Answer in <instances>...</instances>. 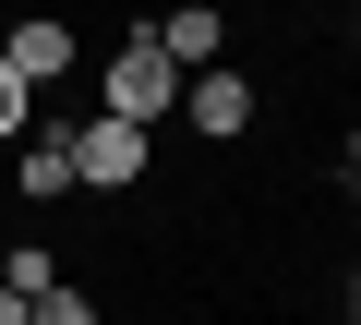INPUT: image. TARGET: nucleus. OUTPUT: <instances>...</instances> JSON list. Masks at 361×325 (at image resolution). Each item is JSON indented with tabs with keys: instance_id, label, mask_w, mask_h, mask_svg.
I'll use <instances>...</instances> for the list:
<instances>
[{
	"instance_id": "nucleus-1",
	"label": "nucleus",
	"mask_w": 361,
	"mask_h": 325,
	"mask_svg": "<svg viewBox=\"0 0 361 325\" xmlns=\"http://www.w3.org/2000/svg\"><path fill=\"white\" fill-rule=\"evenodd\" d=\"M180 85H193V73H180V61H169L145 25H133V37L109 49V73H97V97H109L97 121H121V133H157V121H180Z\"/></svg>"
},
{
	"instance_id": "nucleus-2",
	"label": "nucleus",
	"mask_w": 361,
	"mask_h": 325,
	"mask_svg": "<svg viewBox=\"0 0 361 325\" xmlns=\"http://www.w3.org/2000/svg\"><path fill=\"white\" fill-rule=\"evenodd\" d=\"M145 157H157V133L85 121V133H73V193H121V181H145Z\"/></svg>"
},
{
	"instance_id": "nucleus-3",
	"label": "nucleus",
	"mask_w": 361,
	"mask_h": 325,
	"mask_svg": "<svg viewBox=\"0 0 361 325\" xmlns=\"http://www.w3.org/2000/svg\"><path fill=\"white\" fill-rule=\"evenodd\" d=\"M0 73H13L25 97L61 85V73H73V25H37V13H25V25H0Z\"/></svg>"
},
{
	"instance_id": "nucleus-4",
	"label": "nucleus",
	"mask_w": 361,
	"mask_h": 325,
	"mask_svg": "<svg viewBox=\"0 0 361 325\" xmlns=\"http://www.w3.org/2000/svg\"><path fill=\"white\" fill-rule=\"evenodd\" d=\"M180 121H193L205 145H229V133H253V85L217 61V73H193V85H180Z\"/></svg>"
},
{
	"instance_id": "nucleus-5",
	"label": "nucleus",
	"mask_w": 361,
	"mask_h": 325,
	"mask_svg": "<svg viewBox=\"0 0 361 325\" xmlns=\"http://www.w3.org/2000/svg\"><path fill=\"white\" fill-rule=\"evenodd\" d=\"M13 157H25V205H61V193H73V133H61V121H37Z\"/></svg>"
},
{
	"instance_id": "nucleus-6",
	"label": "nucleus",
	"mask_w": 361,
	"mask_h": 325,
	"mask_svg": "<svg viewBox=\"0 0 361 325\" xmlns=\"http://www.w3.org/2000/svg\"><path fill=\"white\" fill-rule=\"evenodd\" d=\"M145 37H157L180 73H217V49H229V25H217V13H169V25H145Z\"/></svg>"
},
{
	"instance_id": "nucleus-7",
	"label": "nucleus",
	"mask_w": 361,
	"mask_h": 325,
	"mask_svg": "<svg viewBox=\"0 0 361 325\" xmlns=\"http://www.w3.org/2000/svg\"><path fill=\"white\" fill-rule=\"evenodd\" d=\"M0 289H13V301H25V313H37V301H49V289H61V253H49V241H37V229H25V241H13V253H0Z\"/></svg>"
},
{
	"instance_id": "nucleus-8",
	"label": "nucleus",
	"mask_w": 361,
	"mask_h": 325,
	"mask_svg": "<svg viewBox=\"0 0 361 325\" xmlns=\"http://www.w3.org/2000/svg\"><path fill=\"white\" fill-rule=\"evenodd\" d=\"M25 133H37V109H25V85H13V73H0V145H25Z\"/></svg>"
},
{
	"instance_id": "nucleus-9",
	"label": "nucleus",
	"mask_w": 361,
	"mask_h": 325,
	"mask_svg": "<svg viewBox=\"0 0 361 325\" xmlns=\"http://www.w3.org/2000/svg\"><path fill=\"white\" fill-rule=\"evenodd\" d=\"M37 325H97V301H85V289H49V301H37Z\"/></svg>"
},
{
	"instance_id": "nucleus-10",
	"label": "nucleus",
	"mask_w": 361,
	"mask_h": 325,
	"mask_svg": "<svg viewBox=\"0 0 361 325\" xmlns=\"http://www.w3.org/2000/svg\"><path fill=\"white\" fill-rule=\"evenodd\" d=\"M0 325H37V313H25V301H13V289H0Z\"/></svg>"
},
{
	"instance_id": "nucleus-11",
	"label": "nucleus",
	"mask_w": 361,
	"mask_h": 325,
	"mask_svg": "<svg viewBox=\"0 0 361 325\" xmlns=\"http://www.w3.org/2000/svg\"><path fill=\"white\" fill-rule=\"evenodd\" d=\"M349 313H361V265H349Z\"/></svg>"
},
{
	"instance_id": "nucleus-12",
	"label": "nucleus",
	"mask_w": 361,
	"mask_h": 325,
	"mask_svg": "<svg viewBox=\"0 0 361 325\" xmlns=\"http://www.w3.org/2000/svg\"><path fill=\"white\" fill-rule=\"evenodd\" d=\"M0 253H13V229H0Z\"/></svg>"
}]
</instances>
